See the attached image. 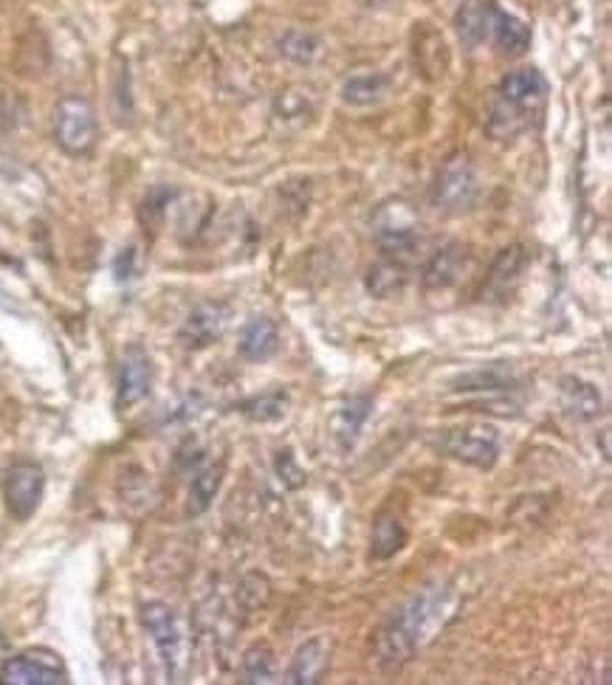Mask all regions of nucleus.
I'll return each mask as SVG.
<instances>
[{"label": "nucleus", "instance_id": "obj_1", "mask_svg": "<svg viewBox=\"0 0 612 685\" xmlns=\"http://www.w3.org/2000/svg\"><path fill=\"white\" fill-rule=\"evenodd\" d=\"M452 612V598L446 587H432L415 595L401 612H396L385 627L372 634V663L381 672H396L415 654V649L435 632L443 618Z\"/></svg>", "mask_w": 612, "mask_h": 685}, {"label": "nucleus", "instance_id": "obj_2", "mask_svg": "<svg viewBox=\"0 0 612 685\" xmlns=\"http://www.w3.org/2000/svg\"><path fill=\"white\" fill-rule=\"evenodd\" d=\"M432 446L441 454H446V457L460 460L466 466L489 472V468H494L497 457H500V432L494 427H486V423L443 429L432 440Z\"/></svg>", "mask_w": 612, "mask_h": 685}, {"label": "nucleus", "instance_id": "obj_3", "mask_svg": "<svg viewBox=\"0 0 612 685\" xmlns=\"http://www.w3.org/2000/svg\"><path fill=\"white\" fill-rule=\"evenodd\" d=\"M54 142L68 156H86L97 142V113L82 97H66L54 110Z\"/></svg>", "mask_w": 612, "mask_h": 685}, {"label": "nucleus", "instance_id": "obj_4", "mask_svg": "<svg viewBox=\"0 0 612 685\" xmlns=\"http://www.w3.org/2000/svg\"><path fill=\"white\" fill-rule=\"evenodd\" d=\"M477 198V175L469 156L455 153L449 162L443 164L432 184V203L443 212H463L469 209Z\"/></svg>", "mask_w": 612, "mask_h": 685}, {"label": "nucleus", "instance_id": "obj_5", "mask_svg": "<svg viewBox=\"0 0 612 685\" xmlns=\"http://www.w3.org/2000/svg\"><path fill=\"white\" fill-rule=\"evenodd\" d=\"M3 685H66L68 669L52 649H29L0 666Z\"/></svg>", "mask_w": 612, "mask_h": 685}, {"label": "nucleus", "instance_id": "obj_6", "mask_svg": "<svg viewBox=\"0 0 612 685\" xmlns=\"http://www.w3.org/2000/svg\"><path fill=\"white\" fill-rule=\"evenodd\" d=\"M46 494V472L37 463H14L3 474V499L18 522H26L43 502Z\"/></svg>", "mask_w": 612, "mask_h": 685}, {"label": "nucleus", "instance_id": "obj_7", "mask_svg": "<svg viewBox=\"0 0 612 685\" xmlns=\"http://www.w3.org/2000/svg\"><path fill=\"white\" fill-rule=\"evenodd\" d=\"M142 627L147 629L151 640L156 643L158 654H162V663L170 674V680L178 677V669L183 663V638L181 627L176 621V612H173L167 604L151 601L142 607Z\"/></svg>", "mask_w": 612, "mask_h": 685}, {"label": "nucleus", "instance_id": "obj_8", "mask_svg": "<svg viewBox=\"0 0 612 685\" xmlns=\"http://www.w3.org/2000/svg\"><path fill=\"white\" fill-rule=\"evenodd\" d=\"M372 229H376L378 246L385 248V254H404L415 246L418 240V218L404 201L381 203L372 218Z\"/></svg>", "mask_w": 612, "mask_h": 685}, {"label": "nucleus", "instance_id": "obj_9", "mask_svg": "<svg viewBox=\"0 0 612 685\" xmlns=\"http://www.w3.org/2000/svg\"><path fill=\"white\" fill-rule=\"evenodd\" d=\"M153 387V362L147 356V350L142 344H131L124 350L122 364H119L116 378V407L131 409L138 401H144L151 395Z\"/></svg>", "mask_w": 612, "mask_h": 685}, {"label": "nucleus", "instance_id": "obj_10", "mask_svg": "<svg viewBox=\"0 0 612 685\" xmlns=\"http://www.w3.org/2000/svg\"><path fill=\"white\" fill-rule=\"evenodd\" d=\"M223 324H226V311L223 305L203 302L198 305L196 311L183 319L181 330H178V339L187 350H203L209 344H215L223 333Z\"/></svg>", "mask_w": 612, "mask_h": 685}, {"label": "nucleus", "instance_id": "obj_11", "mask_svg": "<svg viewBox=\"0 0 612 685\" xmlns=\"http://www.w3.org/2000/svg\"><path fill=\"white\" fill-rule=\"evenodd\" d=\"M559 401L574 421H596L604 415V398L599 387L579 375H565L559 382Z\"/></svg>", "mask_w": 612, "mask_h": 685}, {"label": "nucleus", "instance_id": "obj_12", "mask_svg": "<svg viewBox=\"0 0 612 685\" xmlns=\"http://www.w3.org/2000/svg\"><path fill=\"white\" fill-rule=\"evenodd\" d=\"M327 660H331V640L325 634H316V638L305 640L291 658V666L286 672V683L293 685H313L320 683L322 674L327 669Z\"/></svg>", "mask_w": 612, "mask_h": 685}, {"label": "nucleus", "instance_id": "obj_13", "mask_svg": "<svg viewBox=\"0 0 612 685\" xmlns=\"http://www.w3.org/2000/svg\"><path fill=\"white\" fill-rule=\"evenodd\" d=\"M370 412H372V401L367 398V395H356V398L345 401L340 409H336V412H333L331 438L342 454L353 452V446H356L358 434H361V429H365Z\"/></svg>", "mask_w": 612, "mask_h": 685}, {"label": "nucleus", "instance_id": "obj_14", "mask_svg": "<svg viewBox=\"0 0 612 685\" xmlns=\"http://www.w3.org/2000/svg\"><path fill=\"white\" fill-rule=\"evenodd\" d=\"M280 350V333L268 317H252L241 330L237 353L248 362H266Z\"/></svg>", "mask_w": 612, "mask_h": 685}, {"label": "nucleus", "instance_id": "obj_15", "mask_svg": "<svg viewBox=\"0 0 612 685\" xmlns=\"http://www.w3.org/2000/svg\"><path fill=\"white\" fill-rule=\"evenodd\" d=\"M463 265H466V248L460 243H449V246L437 248L424 265V274H421V283L430 291H441V288H449L457 283V277L463 274Z\"/></svg>", "mask_w": 612, "mask_h": 685}, {"label": "nucleus", "instance_id": "obj_16", "mask_svg": "<svg viewBox=\"0 0 612 685\" xmlns=\"http://www.w3.org/2000/svg\"><path fill=\"white\" fill-rule=\"evenodd\" d=\"M547 85L545 77H542L536 68H522V71L509 74V77H502L500 82V99L509 104H516V108H534L536 102H542L545 97Z\"/></svg>", "mask_w": 612, "mask_h": 685}, {"label": "nucleus", "instance_id": "obj_17", "mask_svg": "<svg viewBox=\"0 0 612 685\" xmlns=\"http://www.w3.org/2000/svg\"><path fill=\"white\" fill-rule=\"evenodd\" d=\"M223 474H226V463H212V466H203L201 472L192 477L187 494V517H203V513L212 508L218 491L223 485Z\"/></svg>", "mask_w": 612, "mask_h": 685}, {"label": "nucleus", "instance_id": "obj_18", "mask_svg": "<svg viewBox=\"0 0 612 685\" xmlns=\"http://www.w3.org/2000/svg\"><path fill=\"white\" fill-rule=\"evenodd\" d=\"M407 544V528L404 519L398 517L396 511H381L372 522V537H370V556L376 562H385L392 559L398 550Z\"/></svg>", "mask_w": 612, "mask_h": 685}, {"label": "nucleus", "instance_id": "obj_19", "mask_svg": "<svg viewBox=\"0 0 612 685\" xmlns=\"http://www.w3.org/2000/svg\"><path fill=\"white\" fill-rule=\"evenodd\" d=\"M497 7L489 0H475L457 14V32L466 46H480L491 37V20H494Z\"/></svg>", "mask_w": 612, "mask_h": 685}, {"label": "nucleus", "instance_id": "obj_20", "mask_svg": "<svg viewBox=\"0 0 612 685\" xmlns=\"http://www.w3.org/2000/svg\"><path fill=\"white\" fill-rule=\"evenodd\" d=\"M491 40H494L502 54L516 57V54H522L531 46V32H527L525 23L516 20L514 14H505L497 9L494 20H491Z\"/></svg>", "mask_w": 612, "mask_h": 685}, {"label": "nucleus", "instance_id": "obj_21", "mask_svg": "<svg viewBox=\"0 0 612 685\" xmlns=\"http://www.w3.org/2000/svg\"><path fill=\"white\" fill-rule=\"evenodd\" d=\"M516 384H520V378L511 369L489 367L460 375L455 382V389H463V393H511V389H516Z\"/></svg>", "mask_w": 612, "mask_h": 685}, {"label": "nucleus", "instance_id": "obj_22", "mask_svg": "<svg viewBox=\"0 0 612 685\" xmlns=\"http://www.w3.org/2000/svg\"><path fill=\"white\" fill-rule=\"evenodd\" d=\"M288 407H291V398H288L286 389H271V393L257 395V398H252V401H243L241 412L246 415L248 421L274 423L286 418Z\"/></svg>", "mask_w": 612, "mask_h": 685}, {"label": "nucleus", "instance_id": "obj_23", "mask_svg": "<svg viewBox=\"0 0 612 685\" xmlns=\"http://www.w3.org/2000/svg\"><path fill=\"white\" fill-rule=\"evenodd\" d=\"M407 279H410V272L401 259H385V263L372 265L367 272V288L376 297H392V294L404 291Z\"/></svg>", "mask_w": 612, "mask_h": 685}, {"label": "nucleus", "instance_id": "obj_24", "mask_svg": "<svg viewBox=\"0 0 612 685\" xmlns=\"http://www.w3.org/2000/svg\"><path fill=\"white\" fill-rule=\"evenodd\" d=\"M277 680V660H274V652L266 647V643H255L243 654V666H241V683L246 685H266Z\"/></svg>", "mask_w": 612, "mask_h": 685}, {"label": "nucleus", "instance_id": "obj_25", "mask_svg": "<svg viewBox=\"0 0 612 685\" xmlns=\"http://www.w3.org/2000/svg\"><path fill=\"white\" fill-rule=\"evenodd\" d=\"M390 91V82L381 74H367V77H353L350 82H345L342 88V97L347 104H358V108H367V104H376L387 97Z\"/></svg>", "mask_w": 612, "mask_h": 685}, {"label": "nucleus", "instance_id": "obj_26", "mask_svg": "<svg viewBox=\"0 0 612 685\" xmlns=\"http://www.w3.org/2000/svg\"><path fill=\"white\" fill-rule=\"evenodd\" d=\"M522 265H525V254H522L520 246L502 248L500 257H497L494 265H491V274H489L491 291H500V294L509 291V285L520 277Z\"/></svg>", "mask_w": 612, "mask_h": 685}, {"label": "nucleus", "instance_id": "obj_27", "mask_svg": "<svg viewBox=\"0 0 612 685\" xmlns=\"http://www.w3.org/2000/svg\"><path fill=\"white\" fill-rule=\"evenodd\" d=\"M280 52L286 54L288 59H293V63L308 65L316 59V54H320V40L308 32H288L286 37L280 40Z\"/></svg>", "mask_w": 612, "mask_h": 685}, {"label": "nucleus", "instance_id": "obj_28", "mask_svg": "<svg viewBox=\"0 0 612 685\" xmlns=\"http://www.w3.org/2000/svg\"><path fill=\"white\" fill-rule=\"evenodd\" d=\"M274 472H277V479L286 485L288 491H297V488L305 485V472H302V466L297 463L291 449H280V452H277V457H274Z\"/></svg>", "mask_w": 612, "mask_h": 685}, {"label": "nucleus", "instance_id": "obj_29", "mask_svg": "<svg viewBox=\"0 0 612 685\" xmlns=\"http://www.w3.org/2000/svg\"><path fill=\"white\" fill-rule=\"evenodd\" d=\"M311 91H302V88H291V91L282 93L277 99V117L282 113V119H302L311 113Z\"/></svg>", "mask_w": 612, "mask_h": 685}, {"label": "nucleus", "instance_id": "obj_30", "mask_svg": "<svg viewBox=\"0 0 612 685\" xmlns=\"http://www.w3.org/2000/svg\"><path fill=\"white\" fill-rule=\"evenodd\" d=\"M113 272H116L119 279H127L133 277V248H127V252L122 254V257L113 263Z\"/></svg>", "mask_w": 612, "mask_h": 685}, {"label": "nucleus", "instance_id": "obj_31", "mask_svg": "<svg viewBox=\"0 0 612 685\" xmlns=\"http://www.w3.org/2000/svg\"><path fill=\"white\" fill-rule=\"evenodd\" d=\"M3 652H9V640L3 638V632H0V654Z\"/></svg>", "mask_w": 612, "mask_h": 685}]
</instances>
